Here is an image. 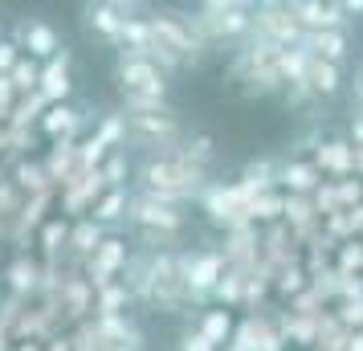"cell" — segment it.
Listing matches in <instances>:
<instances>
[{
  "label": "cell",
  "instance_id": "obj_1",
  "mask_svg": "<svg viewBox=\"0 0 363 351\" xmlns=\"http://www.w3.org/2000/svg\"><path fill=\"white\" fill-rule=\"evenodd\" d=\"M123 286L131 290L139 306H147L155 315H188L200 311L196 294L188 290V278L180 269V250H143L131 257V266L123 274Z\"/></svg>",
  "mask_w": 363,
  "mask_h": 351
},
{
  "label": "cell",
  "instance_id": "obj_2",
  "mask_svg": "<svg viewBox=\"0 0 363 351\" xmlns=\"http://www.w3.org/2000/svg\"><path fill=\"white\" fill-rule=\"evenodd\" d=\"M123 123H127V147L143 151V155H172L188 139L184 118L172 102L123 99Z\"/></svg>",
  "mask_w": 363,
  "mask_h": 351
},
{
  "label": "cell",
  "instance_id": "obj_3",
  "mask_svg": "<svg viewBox=\"0 0 363 351\" xmlns=\"http://www.w3.org/2000/svg\"><path fill=\"white\" fill-rule=\"evenodd\" d=\"M135 180H139V192H147L155 201L184 204L200 201V192L208 188V172L192 167L172 151V155H143V164L135 167Z\"/></svg>",
  "mask_w": 363,
  "mask_h": 351
},
{
  "label": "cell",
  "instance_id": "obj_4",
  "mask_svg": "<svg viewBox=\"0 0 363 351\" xmlns=\"http://www.w3.org/2000/svg\"><path fill=\"white\" fill-rule=\"evenodd\" d=\"M127 225L143 250H172L188 233V213H184V204H167L147 192H135L131 208H127Z\"/></svg>",
  "mask_w": 363,
  "mask_h": 351
},
{
  "label": "cell",
  "instance_id": "obj_5",
  "mask_svg": "<svg viewBox=\"0 0 363 351\" xmlns=\"http://www.w3.org/2000/svg\"><path fill=\"white\" fill-rule=\"evenodd\" d=\"M229 82L241 86L245 94H278V90H286V78H281V45L262 41V37H249L245 45L233 53Z\"/></svg>",
  "mask_w": 363,
  "mask_h": 351
},
{
  "label": "cell",
  "instance_id": "obj_6",
  "mask_svg": "<svg viewBox=\"0 0 363 351\" xmlns=\"http://www.w3.org/2000/svg\"><path fill=\"white\" fill-rule=\"evenodd\" d=\"M192 25L208 41V50L225 45V41H249L253 37V4H245V0H204Z\"/></svg>",
  "mask_w": 363,
  "mask_h": 351
},
{
  "label": "cell",
  "instance_id": "obj_7",
  "mask_svg": "<svg viewBox=\"0 0 363 351\" xmlns=\"http://www.w3.org/2000/svg\"><path fill=\"white\" fill-rule=\"evenodd\" d=\"M115 82L123 99H155L167 102V74L151 62L143 50H118L115 57Z\"/></svg>",
  "mask_w": 363,
  "mask_h": 351
},
{
  "label": "cell",
  "instance_id": "obj_8",
  "mask_svg": "<svg viewBox=\"0 0 363 351\" xmlns=\"http://www.w3.org/2000/svg\"><path fill=\"white\" fill-rule=\"evenodd\" d=\"M200 208H204V217L213 221L216 229H225V233L253 225V221H249V196L241 192L237 180H233V184H225V180H208V188L200 192Z\"/></svg>",
  "mask_w": 363,
  "mask_h": 351
},
{
  "label": "cell",
  "instance_id": "obj_9",
  "mask_svg": "<svg viewBox=\"0 0 363 351\" xmlns=\"http://www.w3.org/2000/svg\"><path fill=\"white\" fill-rule=\"evenodd\" d=\"M253 37L274 41V45H281V50H298V45H306V29L298 25L294 9L281 4V0L253 4Z\"/></svg>",
  "mask_w": 363,
  "mask_h": 351
},
{
  "label": "cell",
  "instance_id": "obj_10",
  "mask_svg": "<svg viewBox=\"0 0 363 351\" xmlns=\"http://www.w3.org/2000/svg\"><path fill=\"white\" fill-rule=\"evenodd\" d=\"M180 269H184V278H188V290H192L196 302L204 306V302L216 294V286L225 278L229 262H225L220 250H180Z\"/></svg>",
  "mask_w": 363,
  "mask_h": 351
},
{
  "label": "cell",
  "instance_id": "obj_11",
  "mask_svg": "<svg viewBox=\"0 0 363 351\" xmlns=\"http://www.w3.org/2000/svg\"><path fill=\"white\" fill-rule=\"evenodd\" d=\"M131 241L118 233H106V241H102L99 250H94V257L86 262V282L94 286V290H102V286L111 282H123V274H127V266H131Z\"/></svg>",
  "mask_w": 363,
  "mask_h": 351
},
{
  "label": "cell",
  "instance_id": "obj_12",
  "mask_svg": "<svg viewBox=\"0 0 363 351\" xmlns=\"http://www.w3.org/2000/svg\"><path fill=\"white\" fill-rule=\"evenodd\" d=\"M50 302L57 306V318L62 323H78L82 327V323H90V311H94V286L86 282V274L69 269Z\"/></svg>",
  "mask_w": 363,
  "mask_h": 351
},
{
  "label": "cell",
  "instance_id": "obj_13",
  "mask_svg": "<svg viewBox=\"0 0 363 351\" xmlns=\"http://www.w3.org/2000/svg\"><path fill=\"white\" fill-rule=\"evenodd\" d=\"M86 25H90V33H99L102 41H111V45H123V29H127V21L135 13H143L139 4H123V0H99V4H86Z\"/></svg>",
  "mask_w": 363,
  "mask_h": 351
},
{
  "label": "cell",
  "instance_id": "obj_14",
  "mask_svg": "<svg viewBox=\"0 0 363 351\" xmlns=\"http://www.w3.org/2000/svg\"><path fill=\"white\" fill-rule=\"evenodd\" d=\"M102 192H106L102 167L99 172H82V176H74V180L62 188V217H74V221L90 217V208L102 201Z\"/></svg>",
  "mask_w": 363,
  "mask_h": 351
},
{
  "label": "cell",
  "instance_id": "obj_15",
  "mask_svg": "<svg viewBox=\"0 0 363 351\" xmlns=\"http://www.w3.org/2000/svg\"><path fill=\"white\" fill-rule=\"evenodd\" d=\"M233 347L241 351H286V339H281L278 323L269 315H245L233 331Z\"/></svg>",
  "mask_w": 363,
  "mask_h": 351
},
{
  "label": "cell",
  "instance_id": "obj_16",
  "mask_svg": "<svg viewBox=\"0 0 363 351\" xmlns=\"http://www.w3.org/2000/svg\"><path fill=\"white\" fill-rule=\"evenodd\" d=\"M13 41L21 45V53H25V57H33V62H41V66L66 50V45H62V37H57V29H53L50 21H21Z\"/></svg>",
  "mask_w": 363,
  "mask_h": 351
},
{
  "label": "cell",
  "instance_id": "obj_17",
  "mask_svg": "<svg viewBox=\"0 0 363 351\" xmlns=\"http://www.w3.org/2000/svg\"><path fill=\"white\" fill-rule=\"evenodd\" d=\"M90 331H94V347L99 351H143V335L127 315L90 318Z\"/></svg>",
  "mask_w": 363,
  "mask_h": 351
},
{
  "label": "cell",
  "instance_id": "obj_18",
  "mask_svg": "<svg viewBox=\"0 0 363 351\" xmlns=\"http://www.w3.org/2000/svg\"><path fill=\"white\" fill-rule=\"evenodd\" d=\"M298 25L306 33H327V29H347V17L339 0H290Z\"/></svg>",
  "mask_w": 363,
  "mask_h": 351
},
{
  "label": "cell",
  "instance_id": "obj_19",
  "mask_svg": "<svg viewBox=\"0 0 363 351\" xmlns=\"http://www.w3.org/2000/svg\"><path fill=\"white\" fill-rule=\"evenodd\" d=\"M311 164L318 172H327L335 180H351L355 176V143L351 139H323L318 147H314Z\"/></svg>",
  "mask_w": 363,
  "mask_h": 351
},
{
  "label": "cell",
  "instance_id": "obj_20",
  "mask_svg": "<svg viewBox=\"0 0 363 351\" xmlns=\"http://www.w3.org/2000/svg\"><path fill=\"white\" fill-rule=\"evenodd\" d=\"M4 282H9V294L13 299H37L41 294V282H45V266L37 262V257H29V253H17L13 257V266L4 269Z\"/></svg>",
  "mask_w": 363,
  "mask_h": 351
},
{
  "label": "cell",
  "instance_id": "obj_21",
  "mask_svg": "<svg viewBox=\"0 0 363 351\" xmlns=\"http://www.w3.org/2000/svg\"><path fill=\"white\" fill-rule=\"evenodd\" d=\"M37 94L50 102V106L69 102V94H74V78H69V50H62L57 57H50V62L41 66V86H37Z\"/></svg>",
  "mask_w": 363,
  "mask_h": 351
},
{
  "label": "cell",
  "instance_id": "obj_22",
  "mask_svg": "<svg viewBox=\"0 0 363 351\" xmlns=\"http://www.w3.org/2000/svg\"><path fill=\"white\" fill-rule=\"evenodd\" d=\"M86 127V111L82 106H74V102H62V106H50L45 115H41V123H37V131L45 135V139H78Z\"/></svg>",
  "mask_w": 363,
  "mask_h": 351
},
{
  "label": "cell",
  "instance_id": "obj_23",
  "mask_svg": "<svg viewBox=\"0 0 363 351\" xmlns=\"http://www.w3.org/2000/svg\"><path fill=\"white\" fill-rule=\"evenodd\" d=\"M323 184L327 180H323V172L311 160H286V164H278V188H286L290 196H314Z\"/></svg>",
  "mask_w": 363,
  "mask_h": 351
},
{
  "label": "cell",
  "instance_id": "obj_24",
  "mask_svg": "<svg viewBox=\"0 0 363 351\" xmlns=\"http://www.w3.org/2000/svg\"><path fill=\"white\" fill-rule=\"evenodd\" d=\"M102 241H106V229H102L99 221H90V217H82V221H74L69 225V245H66V257L69 262H90L94 257V250H99Z\"/></svg>",
  "mask_w": 363,
  "mask_h": 351
},
{
  "label": "cell",
  "instance_id": "obj_25",
  "mask_svg": "<svg viewBox=\"0 0 363 351\" xmlns=\"http://www.w3.org/2000/svg\"><path fill=\"white\" fill-rule=\"evenodd\" d=\"M306 53L318 57V62H330V66H343L347 57H351V37H347V29L306 33Z\"/></svg>",
  "mask_w": 363,
  "mask_h": 351
},
{
  "label": "cell",
  "instance_id": "obj_26",
  "mask_svg": "<svg viewBox=\"0 0 363 351\" xmlns=\"http://www.w3.org/2000/svg\"><path fill=\"white\" fill-rule=\"evenodd\" d=\"M45 172H50L53 188L62 192V188L78 176V139H57L45 155Z\"/></svg>",
  "mask_w": 363,
  "mask_h": 351
},
{
  "label": "cell",
  "instance_id": "obj_27",
  "mask_svg": "<svg viewBox=\"0 0 363 351\" xmlns=\"http://www.w3.org/2000/svg\"><path fill=\"white\" fill-rule=\"evenodd\" d=\"M13 184L21 188V196H45V192H57L45 172V160H17L13 164Z\"/></svg>",
  "mask_w": 363,
  "mask_h": 351
},
{
  "label": "cell",
  "instance_id": "obj_28",
  "mask_svg": "<svg viewBox=\"0 0 363 351\" xmlns=\"http://www.w3.org/2000/svg\"><path fill=\"white\" fill-rule=\"evenodd\" d=\"M53 204V192H45V196H25V208H21V221H17V233H13V245H17L21 253L29 250V245H25V241H29V237L37 233V229H41V225H45V208H50Z\"/></svg>",
  "mask_w": 363,
  "mask_h": 351
},
{
  "label": "cell",
  "instance_id": "obj_29",
  "mask_svg": "<svg viewBox=\"0 0 363 351\" xmlns=\"http://www.w3.org/2000/svg\"><path fill=\"white\" fill-rule=\"evenodd\" d=\"M127 208H131V192L127 188H106L102 201L90 208V221H99L102 229H118L127 221Z\"/></svg>",
  "mask_w": 363,
  "mask_h": 351
},
{
  "label": "cell",
  "instance_id": "obj_30",
  "mask_svg": "<svg viewBox=\"0 0 363 351\" xmlns=\"http://www.w3.org/2000/svg\"><path fill=\"white\" fill-rule=\"evenodd\" d=\"M274 323H278L286 347H290V343H298V347L314 351V343H318V318H298V315H290V311H281Z\"/></svg>",
  "mask_w": 363,
  "mask_h": 351
},
{
  "label": "cell",
  "instance_id": "obj_31",
  "mask_svg": "<svg viewBox=\"0 0 363 351\" xmlns=\"http://www.w3.org/2000/svg\"><path fill=\"white\" fill-rule=\"evenodd\" d=\"M69 225H74V221H66V217H50L41 225V262L62 266V253H66V245H69Z\"/></svg>",
  "mask_w": 363,
  "mask_h": 351
},
{
  "label": "cell",
  "instance_id": "obj_32",
  "mask_svg": "<svg viewBox=\"0 0 363 351\" xmlns=\"http://www.w3.org/2000/svg\"><path fill=\"white\" fill-rule=\"evenodd\" d=\"M196 331L213 343V347H220V343H233V311H225V306H204L200 311V323H196Z\"/></svg>",
  "mask_w": 363,
  "mask_h": 351
},
{
  "label": "cell",
  "instance_id": "obj_33",
  "mask_svg": "<svg viewBox=\"0 0 363 351\" xmlns=\"http://www.w3.org/2000/svg\"><path fill=\"white\" fill-rule=\"evenodd\" d=\"M306 86H311L314 99H335V94L343 90V66H330V62H318V57H311Z\"/></svg>",
  "mask_w": 363,
  "mask_h": 351
},
{
  "label": "cell",
  "instance_id": "obj_34",
  "mask_svg": "<svg viewBox=\"0 0 363 351\" xmlns=\"http://www.w3.org/2000/svg\"><path fill=\"white\" fill-rule=\"evenodd\" d=\"M21 208H25V196L13 180H0V241H13L17 233V221H21Z\"/></svg>",
  "mask_w": 363,
  "mask_h": 351
},
{
  "label": "cell",
  "instance_id": "obj_35",
  "mask_svg": "<svg viewBox=\"0 0 363 351\" xmlns=\"http://www.w3.org/2000/svg\"><path fill=\"white\" fill-rule=\"evenodd\" d=\"M131 290L123 282H111L102 286V290H94V318H118L127 315V306H131Z\"/></svg>",
  "mask_w": 363,
  "mask_h": 351
},
{
  "label": "cell",
  "instance_id": "obj_36",
  "mask_svg": "<svg viewBox=\"0 0 363 351\" xmlns=\"http://www.w3.org/2000/svg\"><path fill=\"white\" fill-rule=\"evenodd\" d=\"M180 160H188L192 167H200V172H208L216 160V143H213V135L208 131H188V139L180 143V151H176Z\"/></svg>",
  "mask_w": 363,
  "mask_h": 351
},
{
  "label": "cell",
  "instance_id": "obj_37",
  "mask_svg": "<svg viewBox=\"0 0 363 351\" xmlns=\"http://www.w3.org/2000/svg\"><path fill=\"white\" fill-rule=\"evenodd\" d=\"M245 282L249 274H241V269H225V278H220V286H216V306H225V311H233V306H241L245 302Z\"/></svg>",
  "mask_w": 363,
  "mask_h": 351
},
{
  "label": "cell",
  "instance_id": "obj_38",
  "mask_svg": "<svg viewBox=\"0 0 363 351\" xmlns=\"http://www.w3.org/2000/svg\"><path fill=\"white\" fill-rule=\"evenodd\" d=\"M274 290H278V299H286V302H294L298 294H306V290H311V274H306V266L281 269L278 278H274Z\"/></svg>",
  "mask_w": 363,
  "mask_h": 351
},
{
  "label": "cell",
  "instance_id": "obj_39",
  "mask_svg": "<svg viewBox=\"0 0 363 351\" xmlns=\"http://www.w3.org/2000/svg\"><path fill=\"white\" fill-rule=\"evenodd\" d=\"M9 78H13V86H17L21 99H29V94H37V86H41V66H37L33 57H21Z\"/></svg>",
  "mask_w": 363,
  "mask_h": 351
},
{
  "label": "cell",
  "instance_id": "obj_40",
  "mask_svg": "<svg viewBox=\"0 0 363 351\" xmlns=\"http://www.w3.org/2000/svg\"><path fill=\"white\" fill-rule=\"evenodd\" d=\"M335 269L339 274H363V245H359V237L355 241H347V245H339V253H335Z\"/></svg>",
  "mask_w": 363,
  "mask_h": 351
},
{
  "label": "cell",
  "instance_id": "obj_41",
  "mask_svg": "<svg viewBox=\"0 0 363 351\" xmlns=\"http://www.w3.org/2000/svg\"><path fill=\"white\" fill-rule=\"evenodd\" d=\"M127 172H131L127 151H111L106 164H102V180H106V188H127Z\"/></svg>",
  "mask_w": 363,
  "mask_h": 351
},
{
  "label": "cell",
  "instance_id": "obj_42",
  "mask_svg": "<svg viewBox=\"0 0 363 351\" xmlns=\"http://www.w3.org/2000/svg\"><path fill=\"white\" fill-rule=\"evenodd\" d=\"M335 318H339V327H347V331H363V299L359 302H339V306H335Z\"/></svg>",
  "mask_w": 363,
  "mask_h": 351
},
{
  "label": "cell",
  "instance_id": "obj_43",
  "mask_svg": "<svg viewBox=\"0 0 363 351\" xmlns=\"http://www.w3.org/2000/svg\"><path fill=\"white\" fill-rule=\"evenodd\" d=\"M176 351H216V347L196 331V327H188V331H180V339H176Z\"/></svg>",
  "mask_w": 363,
  "mask_h": 351
},
{
  "label": "cell",
  "instance_id": "obj_44",
  "mask_svg": "<svg viewBox=\"0 0 363 351\" xmlns=\"http://www.w3.org/2000/svg\"><path fill=\"white\" fill-rule=\"evenodd\" d=\"M21 57H25V53H21L17 41H0V78H4V74H13V66H17Z\"/></svg>",
  "mask_w": 363,
  "mask_h": 351
},
{
  "label": "cell",
  "instance_id": "obj_45",
  "mask_svg": "<svg viewBox=\"0 0 363 351\" xmlns=\"http://www.w3.org/2000/svg\"><path fill=\"white\" fill-rule=\"evenodd\" d=\"M74 351H99L94 347V331H90V323H82V327L74 331Z\"/></svg>",
  "mask_w": 363,
  "mask_h": 351
},
{
  "label": "cell",
  "instance_id": "obj_46",
  "mask_svg": "<svg viewBox=\"0 0 363 351\" xmlns=\"http://www.w3.org/2000/svg\"><path fill=\"white\" fill-rule=\"evenodd\" d=\"M351 90H355V102L363 111V62H355V69H351Z\"/></svg>",
  "mask_w": 363,
  "mask_h": 351
},
{
  "label": "cell",
  "instance_id": "obj_47",
  "mask_svg": "<svg viewBox=\"0 0 363 351\" xmlns=\"http://www.w3.org/2000/svg\"><path fill=\"white\" fill-rule=\"evenodd\" d=\"M339 9H343V17H363V0H339Z\"/></svg>",
  "mask_w": 363,
  "mask_h": 351
},
{
  "label": "cell",
  "instance_id": "obj_48",
  "mask_svg": "<svg viewBox=\"0 0 363 351\" xmlns=\"http://www.w3.org/2000/svg\"><path fill=\"white\" fill-rule=\"evenodd\" d=\"M351 143H355V147H363V111L351 118Z\"/></svg>",
  "mask_w": 363,
  "mask_h": 351
},
{
  "label": "cell",
  "instance_id": "obj_49",
  "mask_svg": "<svg viewBox=\"0 0 363 351\" xmlns=\"http://www.w3.org/2000/svg\"><path fill=\"white\" fill-rule=\"evenodd\" d=\"M347 217H351V229H355V237H359L363 233V204H359V208H351Z\"/></svg>",
  "mask_w": 363,
  "mask_h": 351
},
{
  "label": "cell",
  "instance_id": "obj_50",
  "mask_svg": "<svg viewBox=\"0 0 363 351\" xmlns=\"http://www.w3.org/2000/svg\"><path fill=\"white\" fill-rule=\"evenodd\" d=\"M347 351H363V331L351 335V347H347Z\"/></svg>",
  "mask_w": 363,
  "mask_h": 351
},
{
  "label": "cell",
  "instance_id": "obj_51",
  "mask_svg": "<svg viewBox=\"0 0 363 351\" xmlns=\"http://www.w3.org/2000/svg\"><path fill=\"white\" fill-rule=\"evenodd\" d=\"M13 351H45V343H17Z\"/></svg>",
  "mask_w": 363,
  "mask_h": 351
},
{
  "label": "cell",
  "instance_id": "obj_52",
  "mask_svg": "<svg viewBox=\"0 0 363 351\" xmlns=\"http://www.w3.org/2000/svg\"><path fill=\"white\" fill-rule=\"evenodd\" d=\"M225 351H241V347H233V343H229V347H225Z\"/></svg>",
  "mask_w": 363,
  "mask_h": 351
}]
</instances>
